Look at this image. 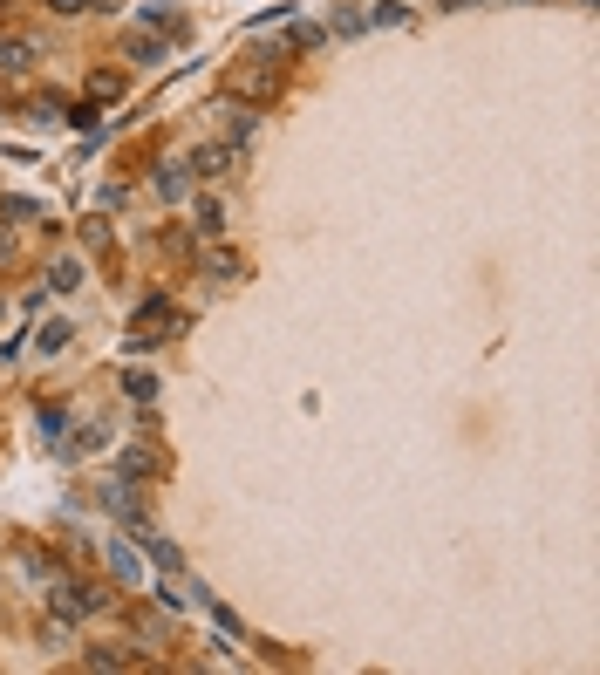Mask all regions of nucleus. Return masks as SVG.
<instances>
[{
  "label": "nucleus",
  "instance_id": "obj_5",
  "mask_svg": "<svg viewBox=\"0 0 600 675\" xmlns=\"http://www.w3.org/2000/svg\"><path fill=\"white\" fill-rule=\"evenodd\" d=\"M35 62V41H0V69H28Z\"/></svg>",
  "mask_w": 600,
  "mask_h": 675
},
{
  "label": "nucleus",
  "instance_id": "obj_4",
  "mask_svg": "<svg viewBox=\"0 0 600 675\" xmlns=\"http://www.w3.org/2000/svg\"><path fill=\"white\" fill-rule=\"evenodd\" d=\"M164 328H178V307L150 300V307H144V335H164Z\"/></svg>",
  "mask_w": 600,
  "mask_h": 675
},
{
  "label": "nucleus",
  "instance_id": "obj_3",
  "mask_svg": "<svg viewBox=\"0 0 600 675\" xmlns=\"http://www.w3.org/2000/svg\"><path fill=\"white\" fill-rule=\"evenodd\" d=\"M89 96H96V103H116V96H123V69H96L89 75Z\"/></svg>",
  "mask_w": 600,
  "mask_h": 675
},
{
  "label": "nucleus",
  "instance_id": "obj_7",
  "mask_svg": "<svg viewBox=\"0 0 600 675\" xmlns=\"http://www.w3.org/2000/svg\"><path fill=\"white\" fill-rule=\"evenodd\" d=\"M225 164H232V150H219V144L198 150V171H205V178H212V171H225Z\"/></svg>",
  "mask_w": 600,
  "mask_h": 675
},
{
  "label": "nucleus",
  "instance_id": "obj_2",
  "mask_svg": "<svg viewBox=\"0 0 600 675\" xmlns=\"http://www.w3.org/2000/svg\"><path fill=\"white\" fill-rule=\"evenodd\" d=\"M55 607H62V614H89V607H103V594L82 587V580H62V587H55Z\"/></svg>",
  "mask_w": 600,
  "mask_h": 675
},
{
  "label": "nucleus",
  "instance_id": "obj_9",
  "mask_svg": "<svg viewBox=\"0 0 600 675\" xmlns=\"http://www.w3.org/2000/svg\"><path fill=\"white\" fill-rule=\"evenodd\" d=\"M48 7H55V14H82L89 0H48Z\"/></svg>",
  "mask_w": 600,
  "mask_h": 675
},
{
  "label": "nucleus",
  "instance_id": "obj_6",
  "mask_svg": "<svg viewBox=\"0 0 600 675\" xmlns=\"http://www.w3.org/2000/svg\"><path fill=\"white\" fill-rule=\"evenodd\" d=\"M225 225V205L219 198H198V232H219Z\"/></svg>",
  "mask_w": 600,
  "mask_h": 675
},
{
  "label": "nucleus",
  "instance_id": "obj_8",
  "mask_svg": "<svg viewBox=\"0 0 600 675\" xmlns=\"http://www.w3.org/2000/svg\"><path fill=\"white\" fill-rule=\"evenodd\" d=\"M89 662H96V669H130V655H123V648H96Z\"/></svg>",
  "mask_w": 600,
  "mask_h": 675
},
{
  "label": "nucleus",
  "instance_id": "obj_1",
  "mask_svg": "<svg viewBox=\"0 0 600 675\" xmlns=\"http://www.w3.org/2000/svg\"><path fill=\"white\" fill-rule=\"evenodd\" d=\"M225 89H232L239 103H273V96H280V75L273 69H232L225 75Z\"/></svg>",
  "mask_w": 600,
  "mask_h": 675
}]
</instances>
